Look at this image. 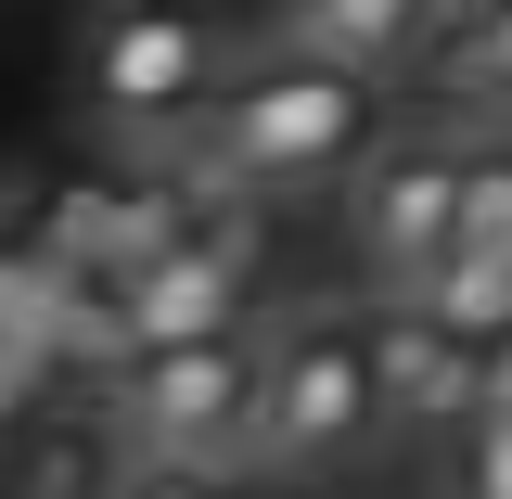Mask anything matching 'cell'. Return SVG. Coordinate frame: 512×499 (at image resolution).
I'll return each mask as SVG.
<instances>
[{
  "mask_svg": "<svg viewBox=\"0 0 512 499\" xmlns=\"http://www.w3.org/2000/svg\"><path fill=\"white\" fill-rule=\"evenodd\" d=\"M461 205H474V154L448 141H384L372 167L346 180V244L384 295H423L448 256H461Z\"/></svg>",
  "mask_w": 512,
  "mask_h": 499,
  "instance_id": "5b68a950",
  "label": "cell"
},
{
  "mask_svg": "<svg viewBox=\"0 0 512 499\" xmlns=\"http://www.w3.org/2000/svg\"><path fill=\"white\" fill-rule=\"evenodd\" d=\"M448 499H512V397H487L448 436Z\"/></svg>",
  "mask_w": 512,
  "mask_h": 499,
  "instance_id": "7c38bea8",
  "label": "cell"
},
{
  "mask_svg": "<svg viewBox=\"0 0 512 499\" xmlns=\"http://www.w3.org/2000/svg\"><path fill=\"white\" fill-rule=\"evenodd\" d=\"M487 397H512V333H500V346H487Z\"/></svg>",
  "mask_w": 512,
  "mask_h": 499,
  "instance_id": "2e32d148",
  "label": "cell"
},
{
  "mask_svg": "<svg viewBox=\"0 0 512 499\" xmlns=\"http://www.w3.org/2000/svg\"><path fill=\"white\" fill-rule=\"evenodd\" d=\"M256 384H269V333H256V320L180 333V346H128L116 423H128V448H154V461H231V448L256 436Z\"/></svg>",
  "mask_w": 512,
  "mask_h": 499,
  "instance_id": "277c9868",
  "label": "cell"
},
{
  "mask_svg": "<svg viewBox=\"0 0 512 499\" xmlns=\"http://www.w3.org/2000/svg\"><path fill=\"white\" fill-rule=\"evenodd\" d=\"M372 372H384V410L423 423V436H461L487 410V346L461 320H436L423 295H384L372 308Z\"/></svg>",
  "mask_w": 512,
  "mask_h": 499,
  "instance_id": "52a82bcc",
  "label": "cell"
},
{
  "mask_svg": "<svg viewBox=\"0 0 512 499\" xmlns=\"http://www.w3.org/2000/svg\"><path fill=\"white\" fill-rule=\"evenodd\" d=\"M397 410H384V372H372V320L346 308H308L269 333V384H256V474H333L359 461Z\"/></svg>",
  "mask_w": 512,
  "mask_h": 499,
  "instance_id": "7a4b0ae2",
  "label": "cell"
},
{
  "mask_svg": "<svg viewBox=\"0 0 512 499\" xmlns=\"http://www.w3.org/2000/svg\"><path fill=\"white\" fill-rule=\"evenodd\" d=\"M116 436L128 423H90V410H39V436L13 448V499H116Z\"/></svg>",
  "mask_w": 512,
  "mask_h": 499,
  "instance_id": "9c48e42d",
  "label": "cell"
},
{
  "mask_svg": "<svg viewBox=\"0 0 512 499\" xmlns=\"http://www.w3.org/2000/svg\"><path fill=\"white\" fill-rule=\"evenodd\" d=\"M487 13H512V0H448V26H487Z\"/></svg>",
  "mask_w": 512,
  "mask_h": 499,
  "instance_id": "e0dca14e",
  "label": "cell"
},
{
  "mask_svg": "<svg viewBox=\"0 0 512 499\" xmlns=\"http://www.w3.org/2000/svg\"><path fill=\"white\" fill-rule=\"evenodd\" d=\"M461 103H512V13H487V26H448V64H436Z\"/></svg>",
  "mask_w": 512,
  "mask_h": 499,
  "instance_id": "4fadbf2b",
  "label": "cell"
},
{
  "mask_svg": "<svg viewBox=\"0 0 512 499\" xmlns=\"http://www.w3.org/2000/svg\"><path fill=\"white\" fill-rule=\"evenodd\" d=\"M423 39H448V0H295V52L359 64V77H397Z\"/></svg>",
  "mask_w": 512,
  "mask_h": 499,
  "instance_id": "ba28073f",
  "label": "cell"
},
{
  "mask_svg": "<svg viewBox=\"0 0 512 499\" xmlns=\"http://www.w3.org/2000/svg\"><path fill=\"white\" fill-rule=\"evenodd\" d=\"M461 256H512V154H474V205H461Z\"/></svg>",
  "mask_w": 512,
  "mask_h": 499,
  "instance_id": "5bb4252c",
  "label": "cell"
},
{
  "mask_svg": "<svg viewBox=\"0 0 512 499\" xmlns=\"http://www.w3.org/2000/svg\"><path fill=\"white\" fill-rule=\"evenodd\" d=\"M231 499H295V474H256V487H231Z\"/></svg>",
  "mask_w": 512,
  "mask_h": 499,
  "instance_id": "ac0fdd59",
  "label": "cell"
},
{
  "mask_svg": "<svg viewBox=\"0 0 512 499\" xmlns=\"http://www.w3.org/2000/svg\"><path fill=\"white\" fill-rule=\"evenodd\" d=\"M103 308H116V346L231 333V320H256V244H244V231H180V244L103 269Z\"/></svg>",
  "mask_w": 512,
  "mask_h": 499,
  "instance_id": "8992f818",
  "label": "cell"
},
{
  "mask_svg": "<svg viewBox=\"0 0 512 499\" xmlns=\"http://www.w3.org/2000/svg\"><path fill=\"white\" fill-rule=\"evenodd\" d=\"M52 372H64V333H26V320H0V448L39 436V410H52Z\"/></svg>",
  "mask_w": 512,
  "mask_h": 499,
  "instance_id": "30bf717a",
  "label": "cell"
},
{
  "mask_svg": "<svg viewBox=\"0 0 512 499\" xmlns=\"http://www.w3.org/2000/svg\"><path fill=\"white\" fill-rule=\"evenodd\" d=\"M423 308L461 320L474 346H500V333H512V256H448L436 282H423Z\"/></svg>",
  "mask_w": 512,
  "mask_h": 499,
  "instance_id": "8fae6325",
  "label": "cell"
},
{
  "mask_svg": "<svg viewBox=\"0 0 512 499\" xmlns=\"http://www.w3.org/2000/svg\"><path fill=\"white\" fill-rule=\"evenodd\" d=\"M116 499H231V487H218L205 461H154V448H141V474H128Z\"/></svg>",
  "mask_w": 512,
  "mask_h": 499,
  "instance_id": "9a60e30c",
  "label": "cell"
},
{
  "mask_svg": "<svg viewBox=\"0 0 512 499\" xmlns=\"http://www.w3.org/2000/svg\"><path fill=\"white\" fill-rule=\"evenodd\" d=\"M218 90H231V26L205 0H116L77 39V103L116 141H180Z\"/></svg>",
  "mask_w": 512,
  "mask_h": 499,
  "instance_id": "3957f363",
  "label": "cell"
},
{
  "mask_svg": "<svg viewBox=\"0 0 512 499\" xmlns=\"http://www.w3.org/2000/svg\"><path fill=\"white\" fill-rule=\"evenodd\" d=\"M384 154V77H359V64H256V77H231L205 116L180 128V167L205 192H333V180H359Z\"/></svg>",
  "mask_w": 512,
  "mask_h": 499,
  "instance_id": "6da1fadb",
  "label": "cell"
},
{
  "mask_svg": "<svg viewBox=\"0 0 512 499\" xmlns=\"http://www.w3.org/2000/svg\"><path fill=\"white\" fill-rule=\"evenodd\" d=\"M0 269H13V256H0Z\"/></svg>",
  "mask_w": 512,
  "mask_h": 499,
  "instance_id": "d6986e66",
  "label": "cell"
}]
</instances>
